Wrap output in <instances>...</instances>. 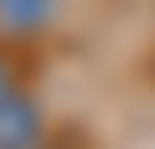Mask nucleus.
<instances>
[{"mask_svg": "<svg viewBox=\"0 0 155 149\" xmlns=\"http://www.w3.org/2000/svg\"><path fill=\"white\" fill-rule=\"evenodd\" d=\"M46 138V126H40V109L17 92V98H6L0 103V149H40Z\"/></svg>", "mask_w": 155, "mask_h": 149, "instance_id": "obj_1", "label": "nucleus"}, {"mask_svg": "<svg viewBox=\"0 0 155 149\" xmlns=\"http://www.w3.org/2000/svg\"><path fill=\"white\" fill-rule=\"evenodd\" d=\"M58 17V0H0V34H40Z\"/></svg>", "mask_w": 155, "mask_h": 149, "instance_id": "obj_2", "label": "nucleus"}, {"mask_svg": "<svg viewBox=\"0 0 155 149\" xmlns=\"http://www.w3.org/2000/svg\"><path fill=\"white\" fill-rule=\"evenodd\" d=\"M6 98H17V69H12V57L0 52V103Z\"/></svg>", "mask_w": 155, "mask_h": 149, "instance_id": "obj_3", "label": "nucleus"}]
</instances>
